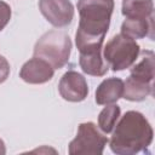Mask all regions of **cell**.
<instances>
[{"label":"cell","instance_id":"1","mask_svg":"<svg viewBox=\"0 0 155 155\" xmlns=\"http://www.w3.org/2000/svg\"><path fill=\"white\" fill-rule=\"evenodd\" d=\"M80 28L78 35L91 39H104L113 10V0H80Z\"/></svg>","mask_w":155,"mask_h":155},{"label":"cell","instance_id":"2","mask_svg":"<svg viewBox=\"0 0 155 155\" xmlns=\"http://www.w3.org/2000/svg\"><path fill=\"white\" fill-rule=\"evenodd\" d=\"M70 40L64 33L50 31L44 35L36 44L35 56L50 61L54 68H61L69 57Z\"/></svg>","mask_w":155,"mask_h":155},{"label":"cell","instance_id":"3","mask_svg":"<svg viewBox=\"0 0 155 155\" xmlns=\"http://www.w3.org/2000/svg\"><path fill=\"white\" fill-rule=\"evenodd\" d=\"M138 45L130 38L117 35L114 36L105 47V59L109 61L114 70H121L128 67L137 57Z\"/></svg>","mask_w":155,"mask_h":155},{"label":"cell","instance_id":"4","mask_svg":"<svg viewBox=\"0 0 155 155\" xmlns=\"http://www.w3.org/2000/svg\"><path fill=\"white\" fill-rule=\"evenodd\" d=\"M40 7L47 21L54 25H64L71 21L73 8L67 0H41Z\"/></svg>","mask_w":155,"mask_h":155},{"label":"cell","instance_id":"5","mask_svg":"<svg viewBox=\"0 0 155 155\" xmlns=\"http://www.w3.org/2000/svg\"><path fill=\"white\" fill-rule=\"evenodd\" d=\"M59 91L63 98L68 101H81L87 93V86L80 74L69 71L63 76L59 85Z\"/></svg>","mask_w":155,"mask_h":155},{"label":"cell","instance_id":"6","mask_svg":"<svg viewBox=\"0 0 155 155\" xmlns=\"http://www.w3.org/2000/svg\"><path fill=\"white\" fill-rule=\"evenodd\" d=\"M52 74L53 70L47 63L41 59H33L28 62L21 71V76L28 82H44L46 80H50Z\"/></svg>","mask_w":155,"mask_h":155},{"label":"cell","instance_id":"7","mask_svg":"<svg viewBox=\"0 0 155 155\" xmlns=\"http://www.w3.org/2000/svg\"><path fill=\"white\" fill-rule=\"evenodd\" d=\"M121 92H122V81L120 79H109L99 86L97 91L96 101L99 104L115 102L121 96Z\"/></svg>","mask_w":155,"mask_h":155},{"label":"cell","instance_id":"8","mask_svg":"<svg viewBox=\"0 0 155 155\" xmlns=\"http://www.w3.org/2000/svg\"><path fill=\"white\" fill-rule=\"evenodd\" d=\"M80 64L84 71L92 75H103L108 70V67L104 65L102 62L101 50L82 52L80 58Z\"/></svg>","mask_w":155,"mask_h":155},{"label":"cell","instance_id":"9","mask_svg":"<svg viewBox=\"0 0 155 155\" xmlns=\"http://www.w3.org/2000/svg\"><path fill=\"white\" fill-rule=\"evenodd\" d=\"M151 11L150 0H125L124 1V15L134 17L136 15L145 16L147 12Z\"/></svg>","mask_w":155,"mask_h":155},{"label":"cell","instance_id":"10","mask_svg":"<svg viewBox=\"0 0 155 155\" xmlns=\"http://www.w3.org/2000/svg\"><path fill=\"white\" fill-rule=\"evenodd\" d=\"M119 108L115 107V105H111L109 108H105L102 114H101V125H102V128L107 132H109L113 127V124H114V120L119 116Z\"/></svg>","mask_w":155,"mask_h":155},{"label":"cell","instance_id":"11","mask_svg":"<svg viewBox=\"0 0 155 155\" xmlns=\"http://www.w3.org/2000/svg\"><path fill=\"white\" fill-rule=\"evenodd\" d=\"M10 16H11L10 7L5 2L0 1V30L6 25V23L10 19Z\"/></svg>","mask_w":155,"mask_h":155},{"label":"cell","instance_id":"12","mask_svg":"<svg viewBox=\"0 0 155 155\" xmlns=\"http://www.w3.org/2000/svg\"><path fill=\"white\" fill-rule=\"evenodd\" d=\"M8 73V64L4 59V57H0V82L4 81Z\"/></svg>","mask_w":155,"mask_h":155}]
</instances>
